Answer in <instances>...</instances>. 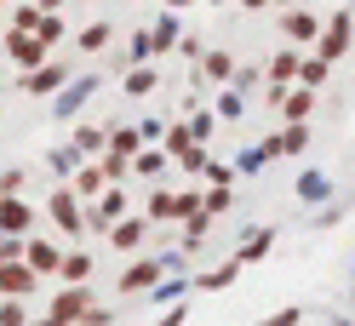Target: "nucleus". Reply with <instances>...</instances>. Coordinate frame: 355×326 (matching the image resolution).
Here are the masks:
<instances>
[{
  "instance_id": "obj_1",
  "label": "nucleus",
  "mask_w": 355,
  "mask_h": 326,
  "mask_svg": "<svg viewBox=\"0 0 355 326\" xmlns=\"http://www.w3.org/2000/svg\"><path fill=\"white\" fill-rule=\"evenodd\" d=\"M46 217H52V229L63 235V241H80V229H86V201L75 194V183H58L46 194Z\"/></svg>"
},
{
  "instance_id": "obj_2",
  "label": "nucleus",
  "mask_w": 355,
  "mask_h": 326,
  "mask_svg": "<svg viewBox=\"0 0 355 326\" xmlns=\"http://www.w3.org/2000/svg\"><path fill=\"white\" fill-rule=\"evenodd\" d=\"M86 309H92V287H86V280H63L40 315H46L52 326H69V320H86Z\"/></svg>"
},
{
  "instance_id": "obj_3",
  "label": "nucleus",
  "mask_w": 355,
  "mask_h": 326,
  "mask_svg": "<svg viewBox=\"0 0 355 326\" xmlns=\"http://www.w3.org/2000/svg\"><path fill=\"white\" fill-rule=\"evenodd\" d=\"M349 40H355V12H332L315 35V57H327V63L349 57Z\"/></svg>"
},
{
  "instance_id": "obj_4",
  "label": "nucleus",
  "mask_w": 355,
  "mask_h": 326,
  "mask_svg": "<svg viewBox=\"0 0 355 326\" xmlns=\"http://www.w3.org/2000/svg\"><path fill=\"white\" fill-rule=\"evenodd\" d=\"M161 275H172V257H138V264L121 269V298H144Z\"/></svg>"
},
{
  "instance_id": "obj_5",
  "label": "nucleus",
  "mask_w": 355,
  "mask_h": 326,
  "mask_svg": "<svg viewBox=\"0 0 355 326\" xmlns=\"http://www.w3.org/2000/svg\"><path fill=\"white\" fill-rule=\"evenodd\" d=\"M6 57L17 63V69H40V63L52 57V46H46L35 29H12V35H6Z\"/></svg>"
},
{
  "instance_id": "obj_6",
  "label": "nucleus",
  "mask_w": 355,
  "mask_h": 326,
  "mask_svg": "<svg viewBox=\"0 0 355 326\" xmlns=\"http://www.w3.org/2000/svg\"><path fill=\"white\" fill-rule=\"evenodd\" d=\"M69 75H75V69H69L63 57H46L40 69H24V92H29V98H58V86L69 80Z\"/></svg>"
},
{
  "instance_id": "obj_7",
  "label": "nucleus",
  "mask_w": 355,
  "mask_h": 326,
  "mask_svg": "<svg viewBox=\"0 0 355 326\" xmlns=\"http://www.w3.org/2000/svg\"><path fill=\"white\" fill-rule=\"evenodd\" d=\"M92 92H98V75H69V80L58 86V103H52V115H58V120H75V115H80V103L92 98Z\"/></svg>"
},
{
  "instance_id": "obj_8",
  "label": "nucleus",
  "mask_w": 355,
  "mask_h": 326,
  "mask_svg": "<svg viewBox=\"0 0 355 326\" xmlns=\"http://www.w3.org/2000/svg\"><path fill=\"white\" fill-rule=\"evenodd\" d=\"M121 217H126V189H121V183H109V189L98 194V206L86 212V224H92L98 235H109V229L121 224Z\"/></svg>"
},
{
  "instance_id": "obj_9",
  "label": "nucleus",
  "mask_w": 355,
  "mask_h": 326,
  "mask_svg": "<svg viewBox=\"0 0 355 326\" xmlns=\"http://www.w3.org/2000/svg\"><path fill=\"white\" fill-rule=\"evenodd\" d=\"M103 241L115 246L121 257H132V252H144V241H149V212H144V217H121V224L109 229Z\"/></svg>"
},
{
  "instance_id": "obj_10",
  "label": "nucleus",
  "mask_w": 355,
  "mask_h": 326,
  "mask_svg": "<svg viewBox=\"0 0 355 326\" xmlns=\"http://www.w3.org/2000/svg\"><path fill=\"white\" fill-rule=\"evenodd\" d=\"M0 229L6 235H29L35 229V206L24 201V194H0Z\"/></svg>"
},
{
  "instance_id": "obj_11",
  "label": "nucleus",
  "mask_w": 355,
  "mask_h": 326,
  "mask_svg": "<svg viewBox=\"0 0 355 326\" xmlns=\"http://www.w3.org/2000/svg\"><path fill=\"white\" fill-rule=\"evenodd\" d=\"M241 269H247L241 257H230V264H218V269H201V275L189 280V292H230L235 280H241Z\"/></svg>"
},
{
  "instance_id": "obj_12",
  "label": "nucleus",
  "mask_w": 355,
  "mask_h": 326,
  "mask_svg": "<svg viewBox=\"0 0 355 326\" xmlns=\"http://www.w3.org/2000/svg\"><path fill=\"white\" fill-rule=\"evenodd\" d=\"M281 35L293 40V46H315L321 17H315V12H281Z\"/></svg>"
},
{
  "instance_id": "obj_13",
  "label": "nucleus",
  "mask_w": 355,
  "mask_h": 326,
  "mask_svg": "<svg viewBox=\"0 0 355 326\" xmlns=\"http://www.w3.org/2000/svg\"><path fill=\"white\" fill-rule=\"evenodd\" d=\"M309 115H315V86L293 80V86H286V98H281V120H309Z\"/></svg>"
},
{
  "instance_id": "obj_14",
  "label": "nucleus",
  "mask_w": 355,
  "mask_h": 326,
  "mask_svg": "<svg viewBox=\"0 0 355 326\" xmlns=\"http://www.w3.org/2000/svg\"><path fill=\"white\" fill-rule=\"evenodd\" d=\"M195 75H201V80H212V86H230V80H235V57H230L224 46H218V52H201Z\"/></svg>"
},
{
  "instance_id": "obj_15",
  "label": "nucleus",
  "mask_w": 355,
  "mask_h": 326,
  "mask_svg": "<svg viewBox=\"0 0 355 326\" xmlns=\"http://www.w3.org/2000/svg\"><path fill=\"white\" fill-rule=\"evenodd\" d=\"M103 189H109L103 161H80V166H75V194H80V201H98Z\"/></svg>"
},
{
  "instance_id": "obj_16",
  "label": "nucleus",
  "mask_w": 355,
  "mask_h": 326,
  "mask_svg": "<svg viewBox=\"0 0 355 326\" xmlns=\"http://www.w3.org/2000/svg\"><path fill=\"white\" fill-rule=\"evenodd\" d=\"M298 63H304L298 46H281V52L270 57V69H263V80H270V86H293V80H298Z\"/></svg>"
},
{
  "instance_id": "obj_17",
  "label": "nucleus",
  "mask_w": 355,
  "mask_h": 326,
  "mask_svg": "<svg viewBox=\"0 0 355 326\" xmlns=\"http://www.w3.org/2000/svg\"><path fill=\"white\" fill-rule=\"evenodd\" d=\"M270 246H275V229L263 224V229H247V235H241L235 257H241V264H263V257H270Z\"/></svg>"
},
{
  "instance_id": "obj_18",
  "label": "nucleus",
  "mask_w": 355,
  "mask_h": 326,
  "mask_svg": "<svg viewBox=\"0 0 355 326\" xmlns=\"http://www.w3.org/2000/svg\"><path fill=\"white\" fill-rule=\"evenodd\" d=\"M327 194H332V178H327V172H315V166L298 172V201H304V206H321Z\"/></svg>"
},
{
  "instance_id": "obj_19",
  "label": "nucleus",
  "mask_w": 355,
  "mask_h": 326,
  "mask_svg": "<svg viewBox=\"0 0 355 326\" xmlns=\"http://www.w3.org/2000/svg\"><path fill=\"white\" fill-rule=\"evenodd\" d=\"M24 257H29V264H35L40 275H58V264H63V246H58V241H29V246H24Z\"/></svg>"
},
{
  "instance_id": "obj_20",
  "label": "nucleus",
  "mask_w": 355,
  "mask_h": 326,
  "mask_svg": "<svg viewBox=\"0 0 355 326\" xmlns=\"http://www.w3.org/2000/svg\"><path fill=\"white\" fill-rule=\"evenodd\" d=\"M212 224H218V217H212L207 206H201V212H189V217H184V252H201V246H207V229H212Z\"/></svg>"
},
{
  "instance_id": "obj_21",
  "label": "nucleus",
  "mask_w": 355,
  "mask_h": 326,
  "mask_svg": "<svg viewBox=\"0 0 355 326\" xmlns=\"http://www.w3.org/2000/svg\"><path fill=\"white\" fill-rule=\"evenodd\" d=\"M155 57H172V46H178V40H184V35H178V17H172V6L161 12V17H155Z\"/></svg>"
},
{
  "instance_id": "obj_22",
  "label": "nucleus",
  "mask_w": 355,
  "mask_h": 326,
  "mask_svg": "<svg viewBox=\"0 0 355 326\" xmlns=\"http://www.w3.org/2000/svg\"><path fill=\"white\" fill-rule=\"evenodd\" d=\"M144 212H149V224H178V189H155Z\"/></svg>"
},
{
  "instance_id": "obj_23",
  "label": "nucleus",
  "mask_w": 355,
  "mask_h": 326,
  "mask_svg": "<svg viewBox=\"0 0 355 326\" xmlns=\"http://www.w3.org/2000/svg\"><path fill=\"white\" fill-rule=\"evenodd\" d=\"M184 292H189V280H178V275L166 280V275H161V280H155V287H149L144 298L155 303V309H166V303H178V298H184Z\"/></svg>"
},
{
  "instance_id": "obj_24",
  "label": "nucleus",
  "mask_w": 355,
  "mask_h": 326,
  "mask_svg": "<svg viewBox=\"0 0 355 326\" xmlns=\"http://www.w3.org/2000/svg\"><path fill=\"white\" fill-rule=\"evenodd\" d=\"M155 86H161V75H155L149 63H132V69H126V98H149Z\"/></svg>"
},
{
  "instance_id": "obj_25",
  "label": "nucleus",
  "mask_w": 355,
  "mask_h": 326,
  "mask_svg": "<svg viewBox=\"0 0 355 326\" xmlns=\"http://www.w3.org/2000/svg\"><path fill=\"white\" fill-rule=\"evenodd\" d=\"M58 280H92V252H63V264H58Z\"/></svg>"
},
{
  "instance_id": "obj_26",
  "label": "nucleus",
  "mask_w": 355,
  "mask_h": 326,
  "mask_svg": "<svg viewBox=\"0 0 355 326\" xmlns=\"http://www.w3.org/2000/svg\"><path fill=\"white\" fill-rule=\"evenodd\" d=\"M195 143H201V138H195V132H189V120H172V126H166V138H161V149H166V155H172V161H178V155H184V149H195Z\"/></svg>"
},
{
  "instance_id": "obj_27",
  "label": "nucleus",
  "mask_w": 355,
  "mask_h": 326,
  "mask_svg": "<svg viewBox=\"0 0 355 326\" xmlns=\"http://www.w3.org/2000/svg\"><path fill=\"white\" fill-rule=\"evenodd\" d=\"M109 40H115V29H109V24H86L75 46H80L86 57H98V52H109Z\"/></svg>"
},
{
  "instance_id": "obj_28",
  "label": "nucleus",
  "mask_w": 355,
  "mask_h": 326,
  "mask_svg": "<svg viewBox=\"0 0 355 326\" xmlns=\"http://www.w3.org/2000/svg\"><path fill=\"white\" fill-rule=\"evenodd\" d=\"M212 109H218V120H241V115H247V92H241V86H224Z\"/></svg>"
},
{
  "instance_id": "obj_29",
  "label": "nucleus",
  "mask_w": 355,
  "mask_h": 326,
  "mask_svg": "<svg viewBox=\"0 0 355 326\" xmlns=\"http://www.w3.org/2000/svg\"><path fill=\"white\" fill-rule=\"evenodd\" d=\"M166 149H138V155H132V172H138V178H161V172H166Z\"/></svg>"
},
{
  "instance_id": "obj_30",
  "label": "nucleus",
  "mask_w": 355,
  "mask_h": 326,
  "mask_svg": "<svg viewBox=\"0 0 355 326\" xmlns=\"http://www.w3.org/2000/svg\"><path fill=\"white\" fill-rule=\"evenodd\" d=\"M69 143L80 149V155H86V161H92V155H103V149H109V132H103V126H80V132H75Z\"/></svg>"
},
{
  "instance_id": "obj_31",
  "label": "nucleus",
  "mask_w": 355,
  "mask_h": 326,
  "mask_svg": "<svg viewBox=\"0 0 355 326\" xmlns=\"http://www.w3.org/2000/svg\"><path fill=\"white\" fill-rule=\"evenodd\" d=\"M24 320H35V309H29L24 298L6 292V298H0V326H24Z\"/></svg>"
},
{
  "instance_id": "obj_32",
  "label": "nucleus",
  "mask_w": 355,
  "mask_h": 326,
  "mask_svg": "<svg viewBox=\"0 0 355 326\" xmlns=\"http://www.w3.org/2000/svg\"><path fill=\"white\" fill-rule=\"evenodd\" d=\"M327 75H332V63H327V57H304V63H298V80H304V86H315V92L327 86Z\"/></svg>"
},
{
  "instance_id": "obj_33",
  "label": "nucleus",
  "mask_w": 355,
  "mask_h": 326,
  "mask_svg": "<svg viewBox=\"0 0 355 326\" xmlns=\"http://www.w3.org/2000/svg\"><path fill=\"white\" fill-rule=\"evenodd\" d=\"M189 132H195V138L207 143V138L218 132V109H195V115H189Z\"/></svg>"
},
{
  "instance_id": "obj_34",
  "label": "nucleus",
  "mask_w": 355,
  "mask_h": 326,
  "mask_svg": "<svg viewBox=\"0 0 355 326\" xmlns=\"http://www.w3.org/2000/svg\"><path fill=\"white\" fill-rule=\"evenodd\" d=\"M35 35L46 40V46H58V40H63V17H58V12H40V24H35Z\"/></svg>"
},
{
  "instance_id": "obj_35",
  "label": "nucleus",
  "mask_w": 355,
  "mask_h": 326,
  "mask_svg": "<svg viewBox=\"0 0 355 326\" xmlns=\"http://www.w3.org/2000/svg\"><path fill=\"white\" fill-rule=\"evenodd\" d=\"M201 206H207V212H212V217H224V212H230V206H235V194H230V189H224V183H212V189H207V201H201Z\"/></svg>"
},
{
  "instance_id": "obj_36",
  "label": "nucleus",
  "mask_w": 355,
  "mask_h": 326,
  "mask_svg": "<svg viewBox=\"0 0 355 326\" xmlns=\"http://www.w3.org/2000/svg\"><path fill=\"white\" fill-rule=\"evenodd\" d=\"M201 178H207V183H224V189H230V183H235V166H230V161H212V155H207Z\"/></svg>"
},
{
  "instance_id": "obj_37",
  "label": "nucleus",
  "mask_w": 355,
  "mask_h": 326,
  "mask_svg": "<svg viewBox=\"0 0 355 326\" xmlns=\"http://www.w3.org/2000/svg\"><path fill=\"white\" fill-rule=\"evenodd\" d=\"M40 24V0H24V6L12 12V29H35Z\"/></svg>"
},
{
  "instance_id": "obj_38",
  "label": "nucleus",
  "mask_w": 355,
  "mask_h": 326,
  "mask_svg": "<svg viewBox=\"0 0 355 326\" xmlns=\"http://www.w3.org/2000/svg\"><path fill=\"white\" fill-rule=\"evenodd\" d=\"M230 86H241V92H252V86H263V69H252V63H247V69H235V80Z\"/></svg>"
},
{
  "instance_id": "obj_39",
  "label": "nucleus",
  "mask_w": 355,
  "mask_h": 326,
  "mask_svg": "<svg viewBox=\"0 0 355 326\" xmlns=\"http://www.w3.org/2000/svg\"><path fill=\"white\" fill-rule=\"evenodd\" d=\"M29 246V235H0V257H24Z\"/></svg>"
},
{
  "instance_id": "obj_40",
  "label": "nucleus",
  "mask_w": 355,
  "mask_h": 326,
  "mask_svg": "<svg viewBox=\"0 0 355 326\" xmlns=\"http://www.w3.org/2000/svg\"><path fill=\"white\" fill-rule=\"evenodd\" d=\"M24 183H29V172H17V166H12V172H0V194H17Z\"/></svg>"
},
{
  "instance_id": "obj_41",
  "label": "nucleus",
  "mask_w": 355,
  "mask_h": 326,
  "mask_svg": "<svg viewBox=\"0 0 355 326\" xmlns=\"http://www.w3.org/2000/svg\"><path fill=\"white\" fill-rule=\"evenodd\" d=\"M270 320H275V326H298V320H304V309H298V303H286V309H275Z\"/></svg>"
},
{
  "instance_id": "obj_42",
  "label": "nucleus",
  "mask_w": 355,
  "mask_h": 326,
  "mask_svg": "<svg viewBox=\"0 0 355 326\" xmlns=\"http://www.w3.org/2000/svg\"><path fill=\"white\" fill-rule=\"evenodd\" d=\"M138 132H144V143H161V138H166V120H144Z\"/></svg>"
},
{
  "instance_id": "obj_43",
  "label": "nucleus",
  "mask_w": 355,
  "mask_h": 326,
  "mask_svg": "<svg viewBox=\"0 0 355 326\" xmlns=\"http://www.w3.org/2000/svg\"><path fill=\"white\" fill-rule=\"evenodd\" d=\"M86 320H92V326H109V320H115V309H109V303H92V309H86Z\"/></svg>"
},
{
  "instance_id": "obj_44",
  "label": "nucleus",
  "mask_w": 355,
  "mask_h": 326,
  "mask_svg": "<svg viewBox=\"0 0 355 326\" xmlns=\"http://www.w3.org/2000/svg\"><path fill=\"white\" fill-rule=\"evenodd\" d=\"M63 6H69V0H40V12H63Z\"/></svg>"
},
{
  "instance_id": "obj_45",
  "label": "nucleus",
  "mask_w": 355,
  "mask_h": 326,
  "mask_svg": "<svg viewBox=\"0 0 355 326\" xmlns=\"http://www.w3.org/2000/svg\"><path fill=\"white\" fill-rule=\"evenodd\" d=\"M241 6H247V12H263V6H270V0H241Z\"/></svg>"
},
{
  "instance_id": "obj_46",
  "label": "nucleus",
  "mask_w": 355,
  "mask_h": 326,
  "mask_svg": "<svg viewBox=\"0 0 355 326\" xmlns=\"http://www.w3.org/2000/svg\"><path fill=\"white\" fill-rule=\"evenodd\" d=\"M166 6H172V12H189V6H195V0H166Z\"/></svg>"
},
{
  "instance_id": "obj_47",
  "label": "nucleus",
  "mask_w": 355,
  "mask_h": 326,
  "mask_svg": "<svg viewBox=\"0 0 355 326\" xmlns=\"http://www.w3.org/2000/svg\"><path fill=\"white\" fill-rule=\"evenodd\" d=\"M0 57H6V35H0Z\"/></svg>"
},
{
  "instance_id": "obj_48",
  "label": "nucleus",
  "mask_w": 355,
  "mask_h": 326,
  "mask_svg": "<svg viewBox=\"0 0 355 326\" xmlns=\"http://www.w3.org/2000/svg\"><path fill=\"white\" fill-rule=\"evenodd\" d=\"M270 6H286V0H270Z\"/></svg>"
}]
</instances>
